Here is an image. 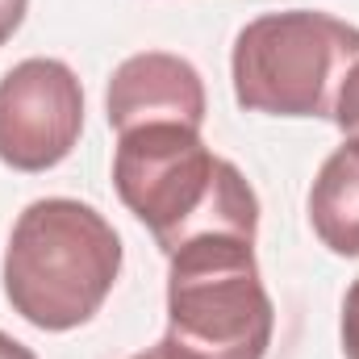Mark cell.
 <instances>
[{"label": "cell", "instance_id": "obj_1", "mask_svg": "<svg viewBox=\"0 0 359 359\" xmlns=\"http://www.w3.org/2000/svg\"><path fill=\"white\" fill-rule=\"evenodd\" d=\"M113 188L121 205L172 255L201 234L255 238L259 196L247 176L213 155L192 126H138L117 134Z\"/></svg>", "mask_w": 359, "mask_h": 359}, {"label": "cell", "instance_id": "obj_11", "mask_svg": "<svg viewBox=\"0 0 359 359\" xmlns=\"http://www.w3.org/2000/svg\"><path fill=\"white\" fill-rule=\"evenodd\" d=\"M0 359H38V355H34L25 343H17L13 334H4V330H0Z\"/></svg>", "mask_w": 359, "mask_h": 359}, {"label": "cell", "instance_id": "obj_6", "mask_svg": "<svg viewBox=\"0 0 359 359\" xmlns=\"http://www.w3.org/2000/svg\"><path fill=\"white\" fill-rule=\"evenodd\" d=\"M205 80L201 72L168 50H142L130 55L104 92V113L117 134L138 126H205Z\"/></svg>", "mask_w": 359, "mask_h": 359}, {"label": "cell", "instance_id": "obj_9", "mask_svg": "<svg viewBox=\"0 0 359 359\" xmlns=\"http://www.w3.org/2000/svg\"><path fill=\"white\" fill-rule=\"evenodd\" d=\"M343 351L347 359H359V280L347 288V297H343Z\"/></svg>", "mask_w": 359, "mask_h": 359}, {"label": "cell", "instance_id": "obj_2", "mask_svg": "<svg viewBox=\"0 0 359 359\" xmlns=\"http://www.w3.org/2000/svg\"><path fill=\"white\" fill-rule=\"evenodd\" d=\"M121 271L117 230L84 201L25 205L4 247V297L29 326L63 334L104 305Z\"/></svg>", "mask_w": 359, "mask_h": 359}, {"label": "cell", "instance_id": "obj_7", "mask_svg": "<svg viewBox=\"0 0 359 359\" xmlns=\"http://www.w3.org/2000/svg\"><path fill=\"white\" fill-rule=\"evenodd\" d=\"M309 226L343 259H359V142L347 138L309 188Z\"/></svg>", "mask_w": 359, "mask_h": 359}, {"label": "cell", "instance_id": "obj_4", "mask_svg": "<svg viewBox=\"0 0 359 359\" xmlns=\"http://www.w3.org/2000/svg\"><path fill=\"white\" fill-rule=\"evenodd\" d=\"M355 63V25L318 8L264 13L234 38V100L268 117H334L339 88Z\"/></svg>", "mask_w": 359, "mask_h": 359}, {"label": "cell", "instance_id": "obj_5", "mask_svg": "<svg viewBox=\"0 0 359 359\" xmlns=\"http://www.w3.org/2000/svg\"><path fill=\"white\" fill-rule=\"evenodd\" d=\"M84 130V88L59 59H25L0 80V163L13 172L59 168Z\"/></svg>", "mask_w": 359, "mask_h": 359}, {"label": "cell", "instance_id": "obj_8", "mask_svg": "<svg viewBox=\"0 0 359 359\" xmlns=\"http://www.w3.org/2000/svg\"><path fill=\"white\" fill-rule=\"evenodd\" d=\"M334 126L343 130V138H355L359 142V63L347 72L339 100H334Z\"/></svg>", "mask_w": 359, "mask_h": 359}, {"label": "cell", "instance_id": "obj_12", "mask_svg": "<svg viewBox=\"0 0 359 359\" xmlns=\"http://www.w3.org/2000/svg\"><path fill=\"white\" fill-rule=\"evenodd\" d=\"M130 359H188V355H180L176 347L163 339V343H155V347H147V351H138V355H130Z\"/></svg>", "mask_w": 359, "mask_h": 359}, {"label": "cell", "instance_id": "obj_10", "mask_svg": "<svg viewBox=\"0 0 359 359\" xmlns=\"http://www.w3.org/2000/svg\"><path fill=\"white\" fill-rule=\"evenodd\" d=\"M25 8H29V0H0V46H4V42L21 29Z\"/></svg>", "mask_w": 359, "mask_h": 359}, {"label": "cell", "instance_id": "obj_3", "mask_svg": "<svg viewBox=\"0 0 359 359\" xmlns=\"http://www.w3.org/2000/svg\"><path fill=\"white\" fill-rule=\"evenodd\" d=\"M168 343L188 359H264L276 309L255 238L201 234L168 255Z\"/></svg>", "mask_w": 359, "mask_h": 359}]
</instances>
